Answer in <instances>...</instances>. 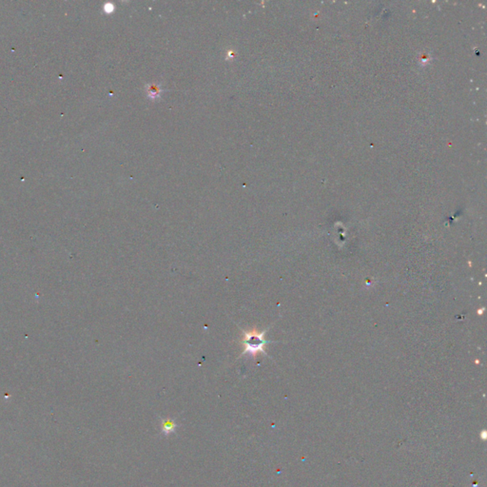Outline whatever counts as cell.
<instances>
[{
  "label": "cell",
  "instance_id": "6da1fadb",
  "mask_svg": "<svg viewBox=\"0 0 487 487\" xmlns=\"http://www.w3.org/2000/svg\"><path fill=\"white\" fill-rule=\"evenodd\" d=\"M241 330H242V338L239 343L243 347V351L240 354L239 358L243 357L245 355H251L252 357L255 358L259 354L268 356L266 351V346L273 343V342L268 341L266 339V334L268 332V328L265 330H258L257 328H252L249 330L241 329Z\"/></svg>",
  "mask_w": 487,
  "mask_h": 487
}]
</instances>
